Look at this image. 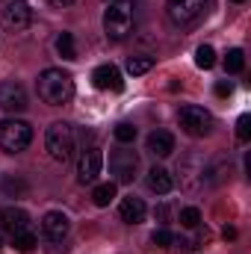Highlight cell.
I'll return each instance as SVG.
<instances>
[{"mask_svg": "<svg viewBox=\"0 0 251 254\" xmlns=\"http://www.w3.org/2000/svg\"><path fill=\"white\" fill-rule=\"evenodd\" d=\"M36 89H39V98L48 107H63L74 98V80L63 68H45L36 80Z\"/></svg>", "mask_w": 251, "mask_h": 254, "instance_id": "6da1fadb", "label": "cell"}, {"mask_svg": "<svg viewBox=\"0 0 251 254\" xmlns=\"http://www.w3.org/2000/svg\"><path fill=\"white\" fill-rule=\"evenodd\" d=\"M133 24H136V3L133 0H116L104 12V33L113 42L127 39L133 33Z\"/></svg>", "mask_w": 251, "mask_h": 254, "instance_id": "7a4b0ae2", "label": "cell"}, {"mask_svg": "<svg viewBox=\"0 0 251 254\" xmlns=\"http://www.w3.org/2000/svg\"><path fill=\"white\" fill-rule=\"evenodd\" d=\"M45 148H48V154H51L57 163H68V160L74 157V130H71V125L57 122V125L48 127V133H45Z\"/></svg>", "mask_w": 251, "mask_h": 254, "instance_id": "3957f363", "label": "cell"}, {"mask_svg": "<svg viewBox=\"0 0 251 254\" xmlns=\"http://www.w3.org/2000/svg\"><path fill=\"white\" fill-rule=\"evenodd\" d=\"M33 142V127L21 119H6L0 122V148L6 154H21Z\"/></svg>", "mask_w": 251, "mask_h": 254, "instance_id": "277c9868", "label": "cell"}, {"mask_svg": "<svg viewBox=\"0 0 251 254\" xmlns=\"http://www.w3.org/2000/svg\"><path fill=\"white\" fill-rule=\"evenodd\" d=\"M210 6H213V0H169L166 3V12H169V21L172 24L189 27V24L201 21Z\"/></svg>", "mask_w": 251, "mask_h": 254, "instance_id": "5b68a950", "label": "cell"}, {"mask_svg": "<svg viewBox=\"0 0 251 254\" xmlns=\"http://www.w3.org/2000/svg\"><path fill=\"white\" fill-rule=\"evenodd\" d=\"M178 122H181V127L189 136H207L213 130V116L204 107H184L178 113Z\"/></svg>", "mask_w": 251, "mask_h": 254, "instance_id": "8992f818", "label": "cell"}, {"mask_svg": "<svg viewBox=\"0 0 251 254\" xmlns=\"http://www.w3.org/2000/svg\"><path fill=\"white\" fill-rule=\"evenodd\" d=\"M136 169H139V157L136 151H127V148H119L110 154V172L116 175L119 184H130L136 178Z\"/></svg>", "mask_w": 251, "mask_h": 254, "instance_id": "52a82bcc", "label": "cell"}, {"mask_svg": "<svg viewBox=\"0 0 251 254\" xmlns=\"http://www.w3.org/2000/svg\"><path fill=\"white\" fill-rule=\"evenodd\" d=\"M101 166H104V154L101 148H86L80 163H77V181L86 187V184H95L98 175H101Z\"/></svg>", "mask_w": 251, "mask_h": 254, "instance_id": "ba28073f", "label": "cell"}, {"mask_svg": "<svg viewBox=\"0 0 251 254\" xmlns=\"http://www.w3.org/2000/svg\"><path fill=\"white\" fill-rule=\"evenodd\" d=\"M0 110H6V113H24L27 110V92L21 83L6 80L0 86Z\"/></svg>", "mask_w": 251, "mask_h": 254, "instance_id": "9c48e42d", "label": "cell"}, {"mask_svg": "<svg viewBox=\"0 0 251 254\" xmlns=\"http://www.w3.org/2000/svg\"><path fill=\"white\" fill-rule=\"evenodd\" d=\"M30 21H33V9H30L27 0H9V3H6V9H3V24H6L9 30H24V27H30Z\"/></svg>", "mask_w": 251, "mask_h": 254, "instance_id": "30bf717a", "label": "cell"}, {"mask_svg": "<svg viewBox=\"0 0 251 254\" xmlns=\"http://www.w3.org/2000/svg\"><path fill=\"white\" fill-rule=\"evenodd\" d=\"M68 231H71V222H68L65 213H60V210L45 213V219H42V234H45V240L63 243L65 237H68Z\"/></svg>", "mask_w": 251, "mask_h": 254, "instance_id": "8fae6325", "label": "cell"}, {"mask_svg": "<svg viewBox=\"0 0 251 254\" xmlns=\"http://www.w3.org/2000/svg\"><path fill=\"white\" fill-rule=\"evenodd\" d=\"M92 80H95V86H98V89H110V92H122V89H125L122 71H119L113 63L98 65V68H95V74H92Z\"/></svg>", "mask_w": 251, "mask_h": 254, "instance_id": "7c38bea8", "label": "cell"}, {"mask_svg": "<svg viewBox=\"0 0 251 254\" xmlns=\"http://www.w3.org/2000/svg\"><path fill=\"white\" fill-rule=\"evenodd\" d=\"M0 225L15 237V234L30 231V216H27V210H21V207H3V210H0Z\"/></svg>", "mask_w": 251, "mask_h": 254, "instance_id": "4fadbf2b", "label": "cell"}, {"mask_svg": "<svg viewBox=\"0 0 251 254\" xmlns=\"http://www.w3.org/2000/svg\"><path fill=\"white\" fill-rule=\"evenodd\" d=\"M119 213H122V222L139 225L145 219V201L136 198V195H127V198H122V204H119Z\"/></svg>", "mask_w": 251, "mask_h": 254, "instance_id": "5bb4252c", "label": "cell"}, {"mask_svg": "<svg viewBox=\"0 0 251 254\" xmlns=\"http://www.w3.org/2000/svg\"><path fill=\"white\" fill-rule=\"evenodd\" d=\"M145 145H148V151H151L154 157H169V154L175 151V136H172L169 130H154Z\"/></svg>", "mask_w": 251, "mask_h": 254, "instance_id": "9a60e30c", "label": "cell"}, {"mask_svg": "<svg viewBox=\"0 0 251 254\" xmlns=\"http://www.w3.org/2000/svg\"><path fill=\"white\" fill-rule=\"evenodd\" d=\"M175 187V181H172V175L163 169V166H154L151 172H148V190L157 192V195H169Z\"/></svg>", "mask_w": 251, "mask_h": 254, "instance_id": "2e32d148", "label": "cell"}, {"mask_svg": "<svg viewBox=\"0 0 251 254\" xmlns=\"http://www.w3.org/2000/svg\"><path fill=\"white\" fill-rule=\"evenodd\" d=\"M113 198H116V184H101V187H95V192H92V201L98 207H107Z\"/></svg>", "mask_w": 251, "mask_h": 254, "instance_id": "e0dca14e", "label": "cell"}, {"mask_svg": "<svg viewBox=\"0 0 251 254\" xmlns=\"http://www.w3.org/2000/svg\"><path fill=\"white\" fill-rule=\"evenodd\" d=\"M57 51H60L63 60H77V48H74V36L71 33H63L57 39Z\"/></svg>", "mask_w": 251, "mask_h": 254, "instance_id": "ac0fdd59", "label": "cell"}, {"mask_svg": "<svg viewBox=\"0 0 251 254\" xmlns=\"http://www.w3.org/2000/svg\"><path fill=\"white\" fill-rule=\"evenodd\" d=\"M151 68H154V60H151V57H130V60H127V71H130L133 77L148 74Z\"/></svg>", "mask_w": 251, "mask_h": 254, "instance_id": "d6986e66", "label": "cell"}, {"mask_svg": "<svg viewBox=\"0 0 251 254\" xmlns=\"http://www.w3.org/2000/svg\"><path fill=\"white\" fill-rule=\"evenodd\" d=\"M195 63H198V68H204V71L213 68V65H216V51H213L210 45H201V48L195 51Z\"/></svg>", "mask_w": 251, "mask_h": 254, "instance_id": "ffe728a7", "label": "cell"}, {"mask_svg": "<svg viewBox=\"0 0 251 254\" xmlns=\"http://www.w3.org/2000/svg\"><path fill=\"white\" fill-rule=\"evenodd\" d=\"M243 65H246L243 51H240V48H231V51H228V57H225V68H228L231 74H240V71H243Z\"/></svg>", "mask_w": 251, "mask_h": 254, "instance_id": "44dd1931", "label": "cell"}, {"mask_svg": "<svg viewBox=\"0 0 251 254\" xmlns=\"http://www.w3.org/2000/svg\"><path fill=\"white\" fill-rule=\"evenodd\" d=\"M181 225L189 228V231L198 228V225H201V210H198V207H184V210H181Z\"/></svg>", "mask_w": 251, "mask_h": 254, "instance_id": "7402d4cb", "label": "cell"}, {"mask_svg": "<svg viewBox=\"0 0 251 254\" xmlns=\"http://www.w3.org/2000/svg\"><path fill=\"white\" fill-rule=\"evenodd\" d=\"M3 192H6V195H12V192H15V195H24V192H27V184H24L21 178L6 175V178H3Z\"/></svg>", "mask_w": 251, "mask_h": 254, "instance_id": "603a6c76", "label": "cell"}, {"mask_svg": "<svg viewBox=\"0 0 251 254\" xmlns=\"http://www.w3.org/2000/svg\"><path fill=\"white\" fill-rule=\"evenodd\" d=\"M151 243H154V246H160V249H169V246L175 243V237H172V231L160 228V231H154V234H151Z\"/></svg>", "mask_w": 251, "mask_h": 254, "instance_id": "cb8c5ba5", "label": "cell"}, {"mask_svg": "<svg viewBox=\"0 0 251 254\" xmlns=\"http://www.w3.org/2000/svg\"><path fill=\"white\" fill-rule=\"evenodd\" d=\"M33 246H36V237H33L30 231L15 234V249H18V252H33Z\"/></svg>", "mask_w": 251, "mask_h": 254, "instance_id": "d4e9b609", "label": "cell"}, {"mask_svg": "<svg viewBox=\"0 0 251 254\" xmlns=\"http://www.w3.org/2000/svg\"><path fill=\"white\" fill-rule=\"evenodd\" d=\"M116 139H119L122 145L133 142V139H136V127H133V125H119V127H116Z\"/></svg>", "mask_w": 251, "mask_h": 254, "instance_id": "484cf974", "label": "cell"}, {"mask_svg": "<svg viewBox=\"0 0 251 254\" xmlns=\"http://www.w3.org/2000/svg\"><path fill=\"white\" fill-rule=\"evenodd\" d=\"M237 136H240V142H249V136H251V116H240V122H237Z\"/></svg>", "mask_w": 251, "mask_h": 254, "instance_id": "4316f807", "label": "cell"}, {"mask_svg": "<svg viewBox=\"0 0 251 254\" xmlns=\"http://www.w3.org/2000/svg\"><path fill=\"white\" fill-rule=\"evenodd\" d=\"M231 92H234V86H231V83H225V80H222V83H216V95H219V98H228Z\"/></svg>", "mask_w": 251, "mask_h": 254, "instance_id": "83f0119b", "label": "cell"}, {"mask_svg": "<svg viewBox=\"0 0 251 254\" xmlns=\"http://www.w3.org/2000/svg\"><path fill=\"white\" fill-rule=\"evenodd\" d=\"M154 216H157V219H160V222H169V207H166V204H160V207H157V213H154Z\"/></svg>", "mask_w": 251, "mask_h": 254, "instance_id": "f1b7e54d", "label": "cell"}, {"mask_svg": "<svg viewBox=\"0 0 251 254\" xmlns=\"http://www.w3.org/2000/svg\"><path fill=\"white\" fill-rule=\"evenodd\" d=\"M48 3H51V6H60V9H63V6H71L74 0H48Z\"/></svg>", "mask_w": 251, "mask_h": 254, "instance_id": "f546056e", "label": "cell"}, {"mask_svg": "<svg viewBox=\"0 0 251 254\" xmlns=\"http://www.w3.org/2000/svg\"><path fill=\"white\" fill-rule=\"evenodd\" d=\"M225 240H237V228H225Z\"/></svg>", "mask_w": 251, "mask_h": 254, "instance_id": "4dcf8cb0", "label": "cell"}, {"mask_svg": "<svg viewBox=\"0 0 251 254\" xmlns=\"http://www.w3.org/2000/svg\"><path fill=\"white\" fill-rule=\"evenodd\" d=\"M234 3H243V0H234Z\"/></svg>", "mask_w": 251, "mask_h": 254, "instance_id": "1f68e13d", "label": "cell"}]
</instances>
